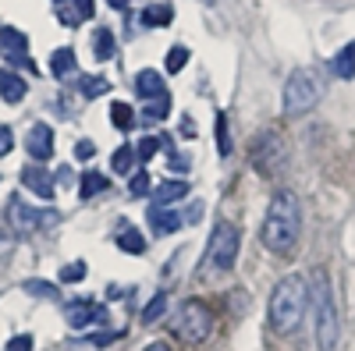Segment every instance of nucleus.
Listing matches in <instances>:
<instances>
[{
  "instance_id": "nucleus-22",
  "label": "nucleus",
  "mask_w": 355,
  "mask_h": 351,
  "mask_svg": "<svg viewBox=\"0 0 355 351\" xmlns=\"http://www.w3.org/2000/svg\"><path fill=\"white\" fill-rule=\"evenodd\" d=\"M214 138H217V153L231 156V132H227V114L224 110H217V117H214Z\"/></svg>"
},
{
  "instance_id": "nucleus-36",
  "label": "nucleus",
  "mask_w": 355,
  "mask_h": 351,
  "mask_svg": "<svg viewBox=\"0 0 355 351\" xmlns=\"http://www.w3.org/2000/svg\"><path fill=\"white\" fill-rule=\"evenodd\" d=\"M71 8H75L78 21H85V18H93V15H96V8H93V0H71Z\"/></svg>"
},
{
  "instance_id": "nucleus-14",
  "label": "nucleus",
  "mask_w": 355,
  "mask_h": 351,
  "mask_svg": "<svg viewBox=\"0 0 355 351\" xmlns=\"http://www.w3.org/2000/svg\"><path fill=\"white\" fill-rule=\"evenodd\" d=\"M164 93H167V89H164L160 71L142 68V71L135 75V96H139V100H157V96H164Z\"/></svg>"
},
{
  "instance_id": "nucleus-9",
  "label": "nucleus",
  "mask_w": 355,
  "mask_h": 351,
  "mask_svg": "<svg viewBox=\"0 0 355 351\" xmlns=\"http://www.w3.org/2000/svg\"><path fill=\"white\" fill-rule=\"evenodd\" d=\"M64 319H68L71 330H85V327H93L96 319H103V305L93 302V298H75V302L64 305Z\"/></svg>"
},
{
  "instance_id": "nucleus-15",
  "label": "nucleus",
  "mask_w": 355,
  "mask_h": 351,
  "mask_svg": "<svg viewBox=\"0 0 355 351\" xmlns=\"http://www.w3.org/2000/svg\"><path fill=\"white\" fill-rule=\"evenodd\" d=\"M25 93H28L25 78L18 71H11V68H0V96H4L8 103H21Z\"/></svg>"
},
{
  "instance_id": "nucleus-23",
  "label": "nucleus",
  "mask_w": 355,
  "mask_h": 351,
  "mask_svg": "<svg viewBox=\"0 0 355 351\" xmlns=\"http://www.w3.org/2000/svg\"><path fill=\"white\" fill-rule=\"evenodd\" d=\"M114 33L110 28H96V36H93V53H96V61H110L114 57Z\"/></svg>"
},
{
  "instance_id": "nucleus-10",
  "label": "nucleus",
  "mask_w": 355,
  "mask_h": 351,
  "mask_svg": "<svg viewBox=\"0 0 355 351\" xmlns=\"http://www.w3.org/2000/svg\"><path fill=\"white\" fill-rule=\"evenodd\" d=\"M25 150H28V156H33V163H46L53 156V128L43 125V121L33 125L28 135H25Z\"/></svg>"
},
{
  "instance_id": "nucleus-33",
  "label": "nucleus",
  "mask_w": 355,
  "mask_h": 351,
  "mask_svg": "<svg viewBox=\"0 0 355 351\" xmlns=\"http://www.w3.org/2000/svg\"><path fill=\"white\" fill-rule=\"evenodd\" d=\"M61 280L64 284H78V280H85V262L78 259V262H68V267L61 270Z\"/></svg>"
},
{
  "instance_id": "nucleus-40",
  "label": "nucleus",
  "mask_w": 355,
  "mask_h": 351,
  "mask_svg": "<svg viewBox=\"0 0 355 351\" xmlns=\"http://www.w3.org/2000/svg\"><path fill=\"white\" fill-rule=\"evenodd\" d=\"M57 185H71V167H57Z\"/></svg>"
},
{
  "instance_id": "nucleus-29",
  "label": "nucleus",
  "mask_w": 355,
  "mask_h": 351,
  "mask_svg": "<svg viewBox=\"0 0 355 351\" xmlns=\"http://www.w3.org/2000/svg\"><path fill=\"white\" fill-rule=\"evenodd\" d=\"M135 160H139V156H135L132 145H121V150L114 153V160H110V163H114V170H117V174H132V163H135Z\"/></svg>"
},
{
  "instance_id": "nucleus-11",
  "label": "nucleus",
  "mask_w": 355,
  "mask_h": 351,
  "mask_svg": "<svg viewBox=\"0 0 355 351\" xmlns=\"http://www.w3.org/2000/svg\"><path fill=\"white\" fill-rule=\"evenodd\" d=\"M0 46L8 50V57H11L15 64H21L25 71H36V64L25 57V50H28V36H25V33H18L15 25H4V28H0Z\"/></svg>"
},
{
  "instance_id": "nucleus-20",
  "label": "nucleus",
  "mask_w": 355,
  "mask_h": 351,
  "mask_svg": "<svg viewBox=\"0 0 355 351\" xmlns=\"http://www.w3.org/2000/svg\"><path fill=\"white\" fill-rule=\"evenodd\" d=\"M189 195V181H160L157 185V206H167V202H174V199H185Z\"/></svg>"
},
{
  "instance_id": "nucleus-28",
  "label": "nucleus",
  "mask_w": 355,
  "mask_h": 351,
  "mask_svg": "<svg viewBox=\"0 0 355 351\" xmlns=\"http://www.w3.org/2000/svg\"><path fill=\"white\" fill-rule=\"evenodd\" d=\"M167 302H171V298H167V291H160V295H157L150 305H146V312H142V323H146V327H150V323H157V319L167 312Z\"/></svg>"
},
{
  "instance_id": "nucleus-12",
  "label": "nucleus",
  "mask_w": 355,
  "mask_h": 351,
  "mask_svg": "<svg viewBox=\"0 0 355 351\" xmlns=\"http://www.w3.org/2000/svg\"><path fill=\"white\" fill-rule=\"evenodd\" d=\"M146 220H150V231L157 234V238H167V234H174L178 227H182L185 220H182V213L178 210H167V206H150V213H146Z\"/></svg>"
},
{
  "instance_id": "nucleus-44",
  "label": "nucleus",
  "mask_w": 355,
  "mask_h": 351,
  "mask_svg": "<svg viewBox=\"0 0 355 351\" xmlns=\"http://www.w3.org/2000/svg\"><path fill=\"white\" fill-rule=\"evenodd\" d=\"M57 4H64V0H57Z\"/></svg>"
},
{
  "instance_id": "nucleus-7",
  "label": "nucleus",
  "mask_w": 355,
  "mask_h": 351,
  "mask_svg": "<svg viewBox=\"0 0 355 351\" xmlns=\"http://www.w3.org/2000/svg\"><path fill=\"white\" fill-rule=\"evenodd\" d=\"M214 327H217V319H214V309L206 305V302H185L182 309H178L174 323H171L174 337H178V341H185L189 348L202 344L206 337L214 334Z\"/></svg>"
},
{
  "instance_id": "nucleus-17",
  "label": "nucleus",
  "mask_w": 355,
  "mask_h": 351,
  "mask_svg": "<svg viewBox=\"0 0 355 351\" xmlns=\"http://www.w3.org/2000/svg\"><path fill=\"white\" fill-rule=\"evenodd\" d=\"M114 242H117V249L128 252V255H142V252H146V238H142V234H139L135 227H121Z\"/></svg>"
},
{
  "instance_id": "nucleus-43",
  "label": "nucleus",
  "mask_w": 355,
  "mask_h": 351,
  "mask_svg": "<svg viewBox=\"0 0 355 351\" xmlns=\"http://www.w3.org/2000/svg\"><path fill=\"white\" fill-rule=\"evenodd\" d=\"M107 4H110V8H117V11H121V8H128V0H107Z\"/></svg>"
},
{
  "instance_id": "nucleus-38",
  "label": "nucleus",
  "mask_w": 355,
  "mask_h": 351,
  "mask_svg": "<svg viewBox=\"0 0 355 351\" xmlns=\"http://www.w3.org/2000/svg\"><path fill=\"white\" fill-rule=\"evenodd\" d=\"M167 163H171L174 170H189V156H185V153H171Z\"/></svg>"
},
{
  "instance_id": "nucleus-27",
  "label": "nucleus",
  "mask_w": 355,
  "mask_h": 351,
  "mask_svg": "<svg viewBox=\"0 0 355 351\" xmlns=\"http://www.w3.org/2000/svg\"><path fill=\"white\" fill-rule=\"evenodd\" d=\"M167 114H171V96H167V93H164V96H157V100H150V103H146V121H150V125L164 121Z\"/></svg>"
},
{
  "instance_id": "nucleus-18",
  "label": "nucleus",
  "mask_w": 355,
  "mask_h": 351,
  "mask_svg": "<svg viewBox=\"0 0 355 351\" xmlns=\"http://www.w3.org/2000/svg\"><path fill=\"white\" fill-rule=\"evenodd\" d=\"M331 71H334L338 78H355V43H348L345 50H338V53H334Z\"/></svg>"
},
{
  "instance_id": "nucleus-16",
  "label": "nucleus",
  "mask_w": 355,
  "mask_h": 351,
  "mask_svg": "<svg viewBox=\"0 0 355 351\" xmlns=\"http://www.w3.org/2000/svg\"><path fill=\"white\" fill-rule=\"evenodd\" d=\"M50 71H53L57 78H71V75L78 71V57H75V50H71V46L53 50V53H50Z\"/></svg>"
},
{
  "instance_id": "nucleus-8",
  "label": "nucleus",
  "mask_w": 355,
  "mask_h": 351,
  "mask_svg": "<svg viewBox=\"0 0 355 351\" xmlns=\"http://www.w3.org/2000/svg\"><path fill=\"white\" fill-rule=\"evenodd\" d=\"M8 220H11V227H15L18 234H36L40 227L53 224L57 213H53V210H36V206H28L21 195H11V202H8Z\"/></svg>"
},
{
  "instance_id": "nucleus-19",
  "label": "nucleus",
  "mask_w": 355,
  "mask_h": 351,
  "mask_svg": "<svg viewBox=\"0 0 355 351\" xmlns=\"http://www.w3.org/2000/svg\"><path fill=\"white\" fill-rule=\"evenodd\" d=\"M174 21V11H171V4H150L142 11V25L146 28H164V25H171Z\"/></svg>"
},
{
  "instance_id": "nucleus-2",
  "label": "nucleus",
  "mask_w": 355,
  "mask_h": 351,
  "mask_svg": "<svg viewBox=\"0 0 355 351\" xmlns=\"http://www.w3.org/2000/svg\"><path fill=\"white\" fill-rule=\"evenodd\" d=\"M309 312V280H302L299 273H288L274 284L270 295V330L274 334H295L302 327V316Z\"/></svg>"
},
{
  "instance_id": "nucleus-41",
  "label": "nucleus",
  "mask_w": 355,
  "mask_h": 351,
  "mask_svg": "<svg viewBox=\"0 0 355 351\" xmlns=\"http://www.w3.org/2000/svg\"><path fill=\"white\" fill-rule=\"evenodd\" d=\"M182 135H189V138L196 135V121H192V117H189V114L182 117Z\"/></svg>"
},
{
  "instance_id": "nucleus-35",
  "label": "nucleus",
  "mask_w": 355,
  "mask_h": 351,
  "mask_svg": "<svg viewBox=\"0 0 355 351\" xmlns=\"http://www.w3.org/2000/svg\"><path fill=\"white\" fill-rule=\"evenodd\" d=\"M15 150V132L8 125H0V156H8Z\"/></svg>"
},
{
  "instance_id": "nucleus-21",
  "label": "nucleus",
  "mask_w": 355,
  "mask_h": 351,
  "mask_svg": "<svg viewBox=\"0 0 355 351\" xmlns=\"http://www.w3.org/2000/svg\"><path fill=\"white\" fill-rule=\"evenodd\" d=\"M107 178H103V174L100 170H85L82 174V185H78V195L82 199H93V195H100V192H107Z\"/></svg>"
},
{
  "instance_id": "nucleus-42",
  "label": "nucleus",
  "mask_w": 355,
  "mask_h": 351,
  "mask_svg": "<svg viewBox=\"0 0 355 351\" xmlns=\"http://www.w3.org/2000/svg\"><path fill=\"white\" fill-rule=\"evenodd\" d=\"M146 351H171V348H167L164 341H153V344H150V348H146Z\"/></svg>"
},
{
  "instance_id": "nucleus-6",
  "label": "nucleus",
  "mask_w": 355,
  "mask_h": 351,
  "mask_svg": "<svg viewBox=\"0 0 355 351\" xmlns=\"http://www.w3.org/2000/svg\"><path fill=\"white\" fill-rule=\"evenodd\" d=\"M239 245H242V234L231 220H217L210 231V245H206L202 255V273L214 277V273H227L234 270V259H239Z\"/></svg>"
},
{
  "instance_id": "nucleus-37",
  "label": "nucleus",
  "mask_w": 355,
  "mask_h": 351,
  "mask_svg": "<svg viewBox=\"0 0 355 351\" xmlns=\"http://www.w3.org/2000/svg\"><path fill=\"white\" fill-rule=\"evenodd\" d=\"M8 351H33V337H28V334L11 337V341H8Z\"/></svg>"
},
{
  "instance_id": "nucleus-34",
  "label": "nucleus",
  "mask_w": 355,
  "mask_h": 351,
  "mask_svg": "<svg viewBox=\"0 0 355 351\" xmlns=\"http://www.w3.org/2000/svg\"><path fill=\"white\" fill-rule=\"evenodd\" d=\"M93 156H96V145L89 138H78L75 142V160H93Z\"/></svg>"
},
{
  "instance_id": "nucleus-13",
  "label": "nucleus",
  "mask_w": 355,
  "mask_h": 351,
  "mask_svg": "<svg viewBox=\"0 0 355 351\" xmlns=\"http://www.w3.org/2000/svg\"><path fill=\"white\" fill-rule=\"evenodd\" d=\"M21 185H25L28 192H36L40 199H46V202H50L53 192H57V188H53V178H50L40 163H28V167L21 170Z\"/></svg>"
},
{
  "instance_id": "nucleus-5",
  "label": "nucleus",
  "mask_w": 355,
  "mask_h": 351,
  "mask_svg": "<svg viewBox=\"0 0 355 351\" xmlns=\"http://www.w3.org/2000/svg\"><path fill=\"white\" fill-rule=\"evenodd\" d=\"M288 156H291V145H288L281 128L259 132L252 138V145H249V160H252V167L263 174V178H281V174L288 170Z\"/></svg>"
},
{
  "instance_id": "nucleus-32",
  "label": "nucleus",
  "mask_w": 355,
  "mask_h": 351,
  "mask_svg": "<svg viewBox=\"0 0 355 351\" xmlns=\"http://www.w3.org/2000/svg\"><path fill=\"white\" fill-rule=\"evenodd\" d=\"M189 64V46H174L167 53V71H182Z\"/></svg>"
},
{
  "instance_id": "nucleus-39",
  "label": "nucleus",
  "mask_w": 355,
  "mask_h": 351,
  "mask_svg": "<svg viewBox=\"0 0 355 351\" xmlns=\"http://www.w3.org/2000/svg\"><path fill=\"white\" fill-rule=\"evenodd\" d=\"M199 217H202V202H192V210H185V213H182V220H189V224H196Z\"/></svg>"
},
{
  "instance_id": "nucleus-31",
  "label": "nucleus",
  "mask_w": 355,
  "mask_h": 351,
  "mask_svg": "<svg viewBox=\"0 0 355 351\" xmlns=\"http://www.w3.org/2000/svg\"><path fill=\"white\" fill-rule=\"evenodd\" d=\"M160 153V138L157 135H146V138H139V145H135V156L146 163V160H153Z\"/></svg>"
},
{
  "instance_id": "nucleus-25",
  "label": "nucleus",
  "mask_w": 355,
  "mask_h": 351,
  "mask_svg": "<svg viewBox=\"0 0 355 351\" xmlns=\"http://www.w3.org/2000/svg\"><path fill=\"white\" fill-rule=\"evenodd\" d=\"M110 121H114L117 132H128V128L135 125V110H132L128 103H114V107H110Z\"/></svg>"
},
{
  "instance_id": "nucleus-30",
  "label": "nucleus",
  "mask_w": 355,
  "mask_h": 351,
  "mask_svg": "<svg viewBox=\"0 0 355 351\" xmlns=\"http://www.w3.org/2000/svg\"><path fill=\"white\" fill-rule=\"evenodd\" d=\"M150 188H153L150 174H146V170H135V174H132V181H128V192H132V199H142V195H150Z\"/></svg>"
},
{
  "instance_id": "nucleus-26",
  "label": "nucleus",
  "mask_w": 355,
  "mask_h": 351,
  "mask_svg": "<svg viewBox=\"0 0 355 351\" xmlns=\"http://www.w3.org/2000/svg\"><path fill=\"white\" fill-rule=\"evenodd\" d=\"M78 89H82L85 100H96V96L110 93V82H107L103 75H96V78H82V82H78Z\"/></svg>"
},
{
  "instance_id": "nucleus-4",
  "label": "nucleus",
  "mask_w": 355,
  "mask_h": 351,
  "mask_svg": "<svg viewBox=\"0 0 355 351\" xmlns=\"http://www.w3.org/2000/svg\"><path fill=\"white\" fill-rule=\"evenodd\" d=\"M323 89H327V78H323V71H316V68L291 71V78L284 82V114H288V117L309 114V110L323 100Z\"/></svg>"
},
{
  "instance_id": "nucleus-3",
  "label": "nucleus",
  "mask_w": 355,
  "mask_h": 351,
  "mask_svg": "<svg viewBox=\"0 0 355 351\" xmlns=\"http://www.w3.org/2000/svg\"><path fill=\"white\" fill-rule=\"evenodd\" d=\"M309 309L316 319V348L320 351H334L338 348V302H334V287L327 270H313L309 277Z\"/></svg>"
},
{
  "instance_id": "nucleus-1",
  "label": "nucleus",
  "mask_w": 355,
  "mask_h": 351,
  "mask_svg": "<svg viewBox=\"0 0 355 351\" xmlns=\"http://www.w3.org/2000/svg\"><path fill=\"white\" fill-rule=\"evenodd\" d=\"M259 238H263L266 252H274V255L295 252V245L302 238V199L291 188L274 192L270 206H266V217H263Z\"/></svg>"
},
{
  "instance_id": "nucleus-24",
  "label": "nucleus",
  "mask_w": 355,
  "mask_h": 351,
  "mask_svg": "<svg viewBox=\"0 0 355 351\" xmlns=\"http://www.w3.org/2000/svg\"><path fill=\"white\" fill-rule=\"evenodd\" d=\"M21 291H25V295H36V298H46V302L61 298L57 284H50V280H25V284H21Z\"/></svg>"
}]
</instances>
